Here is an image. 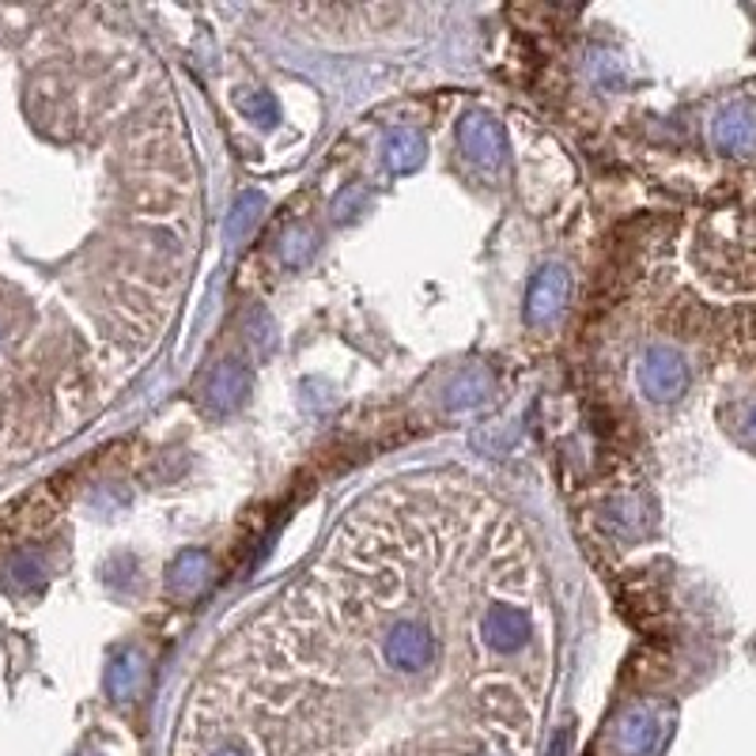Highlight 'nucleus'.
<instances>
[{"mask_svg": "<svg viewBox=\"0 0 756 756\" xmlns=\"http://www.w3.org/2000/svg\"><path fill=\"white\" fill-rule=\"evenodd\" d=\"M379 651L390 673L424 678L439 666V636H435L432 620H424L420 613H394L379 631Z\"/></svg>", "mask_w": 756, "mask_h": 756, "instance_id": "obj_1", "label": "nucleus"}, {"mask_svg": "<svg viewBox=\"0 0 756 756\" xmlns=\"http://www.w3.org/2000/svg\"><path fill=\"white\" fill-rule=\"evenodd\" d=\"M567 288H572V280H567V273L560 269V265L541 269L537 280H533V288H530V307H526L530 322L533 326L553 322L560 310H564V302H567Z\"/></svg>", "mask_w": 756, "mask_h": 756, "instance_id": "obj_2", "label": "nucleus"}, {"mask_svg": "<svg viewBox=\"0 0 756 756\" xmlns=\"http://www.w3.org/2000/svg\"><path fill=\"white\" fill-rule=\"evenodd\" d=\"M251 394V368L246 363H220L212 371L209 386H204V402H209L216 413H231L243 397Z\"/></svg>", "mask_w": 756, "mask_h": 756, "instance_id": "obj_3", "label": "nucleus"}, {"mask_svg": "<svg viewBox=\"0 0 756 756\" xmlns=\"http://www.w3.org/2000/svg\"><path fill=\"white\" fill-rule=\"evenodd\" d=\"M458 137H461V148H466L480 167H496L503 159V132L492 118H485V114H469V118L461 121Z\"/></svg>", "mask_w": 756, "mask_h": 756, "instance_id": "obj_4", "label": "nucleus"}, {"mask_svg": "<svg viewBox=\"0 0 756 756\" xmlns=\"http://www.w3.org/2000/svg\"><path fill=\"white\" fill-rule=\"evenodd\" d=\"M639 379H643L647 394L654 397H673L678 390L684 386V363L678 352H666V349H654L647 355L643 371H639Z\"/></svg>", "mask_w": 756, "mask_h": 756, "instance_id": "obj_5", "label": "nucleus"}, {"mask_svg": "<svg viewBox=\"0 0 756 756\" xmlns=\"http://www.w3.org/2000/svg\"><path fill=\"white\" fill-rule=\"evenodd\" d=\"M145 681V658L140 651H118L110 662V673H106V689H110L114 700H132Z\"/></svg>", "mask_w": 756, "mask_h": 756, "instance_id": "obj_6", "label": "nucleus"}, {"mask_svg": "<svg viewBox=\"0 0 756 756\" xmlns=\"http://www.w3.org/2000/svg\"><path fill=\"white\" fill-rule=\"evenodd\" d=\"M386 163H390V171H397V174H405V171H413V167H420V159H424V140H420V132H413V129H394L386 137Z\"/></svg>", "mask_w": 756, "mask_h": 756, "instance_id": "obj_7", "label": "nucleus"}, {"mask_svg": "<svg viewBox=\"0 0 756 756\" xmlns=\"http://www.w3.org/2000/svg\"><path fill=\"white\" fill-rule=\"evenodd\" d=\"M204 572H209V556L198 553V549H190V553L178 556L174 567H171V594L174 598H193L204 583Z\"/></svg>", "mask_w": 756, "mask_h": 756, "instance_id": "obj_8", "label": "nucleus"}, {"mask_svg": "<svg viewBox=\"0 0 756 756\" xmlns=\"http://www.w3.org/2000/svg\"><path fill=\"white\" fill-rule=\"evenodd\" d=\"M654 737H658V723L651 711H631L625 718V731H620V745L628 753H651L654 749Z\"/></svg>", "mask_w": 756, "mask_h": 756, "instance_id": "obj_9", "label": "nucleus"}, {"mask_svg": "<svg viewBox=\"0 0 756 756\" xmlns=\"http://www.w3.org/2000/svg\"><path fill=\"white\" fill-rule=\"evenodd\" d=\"M262 209H265V201L257 198V193H243L235 204V212H231V220H227V235H231V243H238V238H246L254 231V224L262 220Z\"/></svg>", "mask_w": 756, "mask_h": 756, "instance_id": "obj_10", "label": "nucleus"}, {"mask_svg": "<svg viewBox=\"0 0 756 756\" xmlns=\"http://www.w3.org/2000/svg\"><path fill=\"white\" fill-rule=\"evenodd\" d=\"M238 110H243L251 121H265V126L280 118V106H277V99H273L269 92H246V95H238Z\"/></svg>", "mask_w": 756, "mask_h": 756, "instance_id": "obj_11", "label": "nucleus"}, {"mask_svg": "<svg viewBox=\"0 0 756 756\" xmlns=\"http://www.w3.org/2000/svg\"><path fill=\"white\" fill-rule=\"evenodd\" d=\"M12 579L20 583V586L42 583V564H39V556H31V553L15 556V560H12Z\"/></svg>", "mask_w": 756, "mask_h": 756, "instance_id": "obj_12", "label": "nucleus"}, {"mask_svg": "<svg viewBox=\"0 0 756 756\" xmlns=\"http://www.w3.org/2000/svg\"><path fill=\"white\" fill-rule=\"evenodd\" d=\"M363 198H368V193H363V190H344V198L341 201H337V220H344V216H349V209H360V204H363Z\"/></svg>", "mask_w": 756, "mask_h": 756, "instance_id": "obj_13", "label": "nucleus"}, {"mask_svg": "<svg viewBox=\"0 0 756 756\" xmlns=\"http://www.w3.org/2000/svg\"><path fill=\"white\" fill-rule=\"evenodd\" d=\"M216 756H246V753L243 749H220Z\"/></svg>", "mask_w": 756, "mask_h": 756, "instance_id": "obj_14", "label": "nucleus"}]
</instances>
